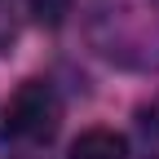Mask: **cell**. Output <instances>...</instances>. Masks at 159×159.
Instances as JSON below:
<instances>
[{
  "mask_svg": "<svg viewBox=\"0 0 159 159\" xmlns=\"http://www.w3.org/2000/svg\"><path fill=\"white\" fill-rule=\"evenodd\" d=\"M89 40L115 66L159 71V0H93Z\"/></svg>",
  "mask_w": 159,
  "mask_h": 159,
  "instance_id": "6da1fadb",
  "label": "cell"
},
{
  "mask_svg": "<svg viewBox=\"0 0 159 159\" xmlns=\"http://www.w3.org/2000/svg\"><path fill=\"white\" fill-rule=\"evenodd\" d=\"M62 124V102H57V93L49 80H27V84H18V93L9 97L5 106V137L13 142H49Z\"/></svg>",
  "mask_w": 159,
  "mask_h": 159,
  "instance_id": "7a4b0ae2",
  "label": "cell"
},
{
  "mask_svg": "<svg viewBox=\"0 0 159 159\" xmlns=\"http://www.w3.org/2000/svg\"><path fill=\"white\" fill-rule=\"evenodd\" d=\"M124 155H128L124 137L111 133V128H89V133H80L75 146H71V159H124Z\"/></svg>",
  "mask_w": 159,
  "mask_h": 159,
  "instance_id": "3957f363",
  "label": "cell"
},
{
  "mask_svg": "<svg viewBox=\"0 0 159 159\" xmlns=\"http://www.w3.org/2000/svg\"><path fill=\"white\" fill-rule=\"evenodd\" d=\"M13 35H18V27H13V18L5 13V5H0V53L13 44Z\"/></svg>",
  "mask_w": 159,
  "mask_h": 159,
  "instance_id": "277c9868",
  "label": "cell"
},
{
  "mask_svg": "<svg viewBox=\"0 0 159 159\" xmlns=\"http://www.w3.org/2000/svg\"><path fill=\"white\" fill-rule=\"evenodd\" d=\"M155 159H159V155H155Z\"/></svg>",
  "mask_w": 159,
  "mask_h": 159,
  "instance_id": "5b68a950",
  "label": "cell"
}]
</instances>
